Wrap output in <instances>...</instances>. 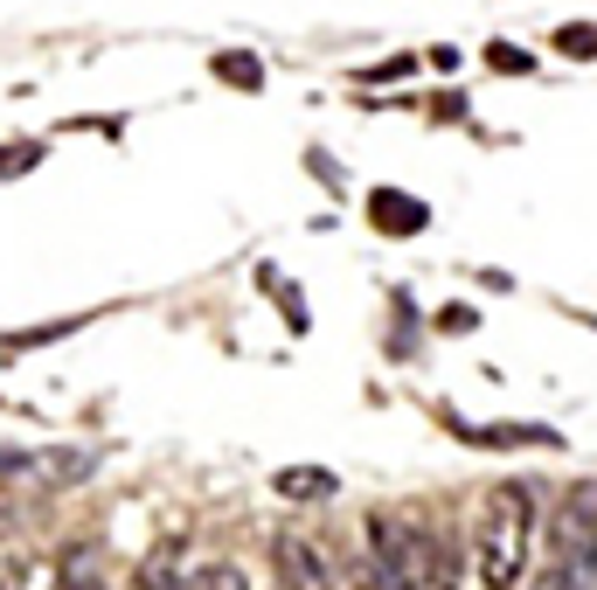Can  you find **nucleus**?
I'll return each mask as SVG.
<instances>
[{
	"label": "nucleus",
	"instance_id": "nucleus-9",
	"mask_svg": "<svg viewBox=\"0 0 597 590\" xmlns=\"http://www.w3.org/2000/svg\"><path fill=\"white\" fill-rule=\"evenodd\" d=\"M375 201H382V209H389L382 222H410V229H418V222H424V209H418V201H403V195H375Z\"/></svg>",
	"mask_w": 597,
	"mask_h": 590
},
{
	"label": "nucleus",
	"instance_id": "nucleus-5",
	"mask_svg": "<svg viewBox=\"0 0 597 590\" xmlns=\"http://www.w3.org/2000/svg\"><path fill=\"white\" fill-rule=\"evenodd\" d=\"M188 590H257V577L244 556H202L188 570Z\"/></svg>",
	"mask_w": 597,
	"mask_h": 590
},
{
	"label": "nucleus",
	"instance_id": "nucleus-1",
	"mask_svg": "<svg viewBox=\"0 0 597 590\" xmlns=\"http://www.w3.org/2000/svg\"><path fill=\"white\" fill-rule=\"evenodd\" d=\"M528 528H535V494H528V486H493V494H486V515H480V535H473L480 583H486V590H514V583H522Z\"/></svg>",
	"mask_w": 597,
	"mask_h": 590
},
{
	"label": "nucleus",
	"instance_id": "nucleus-8",
	"mask_svg": "<svg viewBox=\"0 0 597 590\" xmlns=\"http://www.w3.org/2000/svg\"><path fill=\"white\" fill-rule=\"evenodd\" d=\"M556 49H563V56H597V29H563Z\"/></svg>",
	"mask_w": 597,
	"mask_h": 590
},
{
	"label": "nucleus",
	"instance_id": "nucleus-4",
	"mask_svg": "<svg viewBox=\"0 0 597 590\" xmlns=\"http://www.w3.org/2000/svg\"><path fill=\"white\" fill-rule=\"evenodd\" d=\"M278 570H285V590H333L327 570H320V556H313V542H299V535L278 542Z\"/></svg>",
	"mask_w": 597,
	"mask_h": 590
},
{
	"label": "nucleus",
	"instance_id": "nucleus-3",
	"mask_svg": "<svg viewBox=\"0 0 597 590\" xmlns=\"http://www.w3.org/2000/svg\"><path fill=\"white\" fill-rule=\"evenodd\" d=\"M188 570H195V556L181 535H167L161 549H146L140 556V570H133V590H188Z\"/></svg>",
	"mask_w": 597,
	"mask_h": 590
},
{
	"label": "nucleus",
	"instance_id": "nucleus-7",
	"mask_svg": "<svg viewBox=\"0 0 597 590\" xmlns=\"http://www.w3.org/2000/svg\"><path fill=\"white\" fill-rule=\"evenodd\" d=\"M56 590H112L97 577V549H63V583Z\"/></svg>",
	"mask_w": 597,
	"mask_h": 590
},
{
	"label": "nucleus",
	"instance_id": "nucleus-2",
	"mask_svg": "<svg viewBox=\"0 0 597 590\" xmlns=\"http://www.w3.org/2000/svg\"><path fill=\"white\" fill-rule=\"evenodd\" d=\"M0 473L8 479H29L35 494H63V486H76L91 473V452L76 445H49V452H0Z\"/></svg>",
	"mask_w": 597,
	"mask_h": 590
},
{
	"label": "nucleus",
	"instance_id": "nucleus-6",
	"mask_svg": "<svg viewBox=\"0 0 597 590\" xmlns=\"http://www.w3.org/2000/svg\"><path fill=\"white\" fill-rule=\"evenodd\" d=\"M278 494H285V500H327V494H333V473H320V466H285V473H278Z\"/></svg>",
	"mask_w": 597,
	"mask_h": 590
},
{
	"label": "nucleus",
	"instance_id": "nucleus-10",
	"mask_svg": "<svg viewBox=\"0 0 597 590\" xmlns=\"http://www.w3.org/2000/svg\"><path fill=\"white\" fill-rule=\"evenodd\" d=\"M223 76H237V84H257V63H250V56H223Z\"/></svg>",
	"mask_w": 597,
	"mask_h": 590
}]
</instances>
